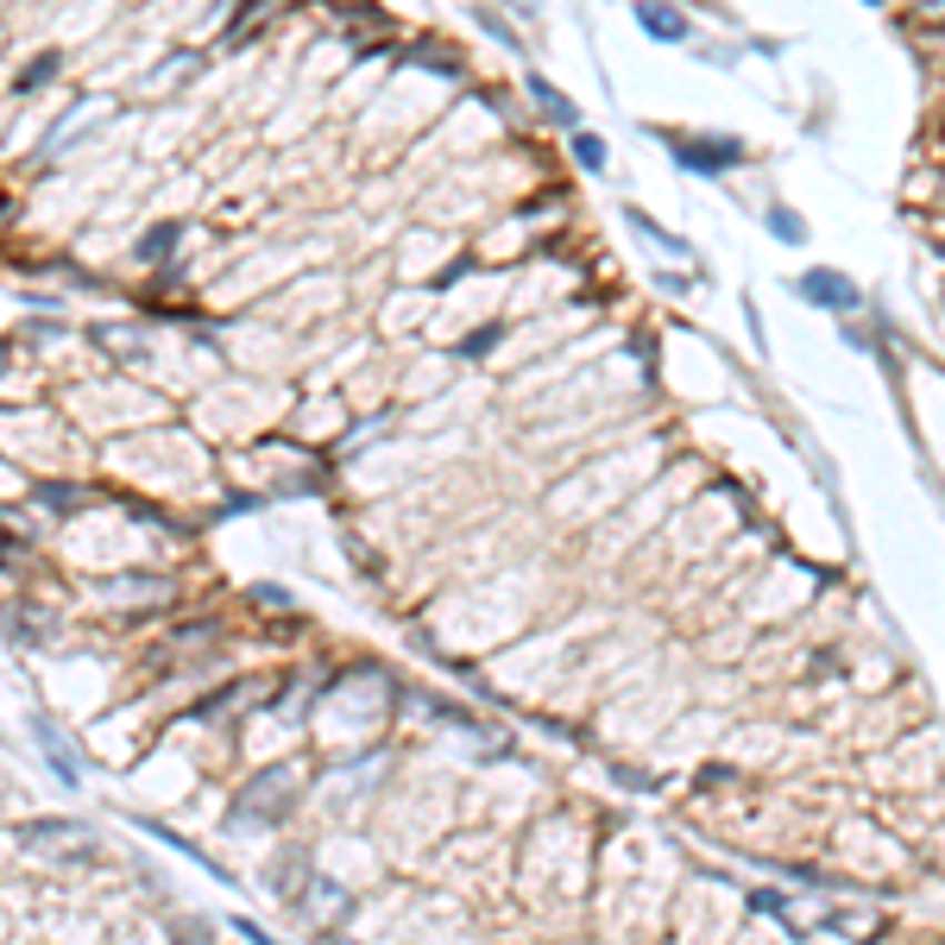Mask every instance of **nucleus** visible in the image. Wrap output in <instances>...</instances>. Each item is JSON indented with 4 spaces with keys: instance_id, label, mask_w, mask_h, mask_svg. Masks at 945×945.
<instances>
[{
    "instance_id": "1",
    "label": "nucleus",
    "mask_w": 945,
    "mask_h": 945,
    "mask_svg": "<svg viewBox=\"0 0 945 945\" xmlns=\"http://www.w3.org/2000/svg\"><path fill=\"white\" fill-rule=\"evenodd\" d=\"M675 158L687 164V171H700V177H718V171H737L751 152H744L737 139H681L675 133Z\"/></svg>"
},
{
    "instance_id": "2",
    "label": "nucleus",
    "mask_w": 945,
    "mask_h": 945,
    "mask_svg": "<svg viewBox=\"0 0 945 945\" xmlns=\"http://www.w3.org/2000/svg\"><path fill=\"white\" fill-rule=\"evenodd\" d=\"M801 296H807V303H820V309H857V284H845V278H838V271H807V278H801Z\"/></svg>"
},
{
    "instance_id": "3",
    "label": "nucleus",
    "mask_w": 945,
    "mask_h": 945,
    "mask_svg": "<svg viewBox=\"0 0 945 945\" xmlns=\"http://www.w3.org/2000/svg\"><path fill=\"white\" fill-rule=\"evenodd\" d=\"M637 20H643V32H650V39H662V44H681V39H687V13H681V7H668V0H643Z\"/></svg>"
},
{
    "instance_id": "4",
    "label": "nucleus",
    "mask_w": 945,
    "mask_h": 945,
    "mask_svg": "<svg viewBox=\"0 0 945 945\" xmlns=\"http://www.w3.org/2000/svg\"><path fill=\"white\" fill-rule=\"evenodd\" d=\"M530 95H536L542 108H549V114H555L561 127H567V133H574V127H580V120H574V108H567V95H555V89H549V82H536V77H530Z\"/></svg>"
},
{
    "instance_id": "5",
    "label": "nucleus",
    "mask_w": 945,
    "mask_h": 945,
    "mask_svg": "<svg viewBox=\"0 0 945 945\" xmlns=\"http://www.w3.org/2000/svg\"><path fill=\"white\" fill-rule=\"evenodd\" d=\"M574 158L586 164V171H605V145H599L593 133H580V127H574Z\"/></svg>"
},
{
    "instance_id": "6",
    "label": "nucleus",
    "mask_w": 945,
    "mask_h": 945,
    "mask_svg": "<svg viewBox=\"0 0 945 945\" xmlns=\"http://www.w3.org/2000/svg\"><path fill=\"white\" fill-rule=\"evenodd\" d=\"M770 228H775V240H807V228H801V214H788V209H770Z\"/></svg>"
}]
</instances>
